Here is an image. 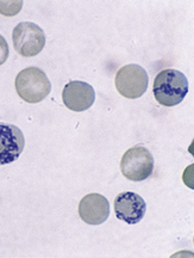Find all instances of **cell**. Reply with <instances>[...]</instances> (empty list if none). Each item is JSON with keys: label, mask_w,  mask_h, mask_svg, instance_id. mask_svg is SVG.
Listing matches in <instances>:
<instances>
[{"label": "cell", "mask_w": 194, "mask_h": 258, "mask_svg": "<svg viewBox=\"0 0 194 258\" xmlns=\"http://www.w3.org/2000/svg\"><path fill=\"white\" fill-rule=\"evenodd\" d=\"M23 2H0V14L11 17L16 16L22 10Z\"/></svg>", "instance_id": "obj_10"}, {"label": "cell", "mask_w": 194, "mask_h": 258, "mask_svg": "<svg viewBox=\"0 0 194 258\" xmlns=\"http://www.w3.org/2000/svg\"><path fill=\"white\" fill-rule=\"evenodd\" d=\"M79 215L86 224L102 225L110 215V203L100 194H88L79 203Z\"/></svg>", "instance_id": "obj_9"}, {"label": "cell", "mask_w": 194, "mask_h": 258, "mask_svg": "<svg viewBox=\"0 0 194 258\" xmlns=\"http://www.w3.org/2000/svg\"><path fill=\"white\" fill-rule=\"evenodd\" d=\"M145 211V201L136 192H122L115 200L116 217L127 224H138L144 218Z\"/></svg>", "instance_id": "obj_7"}, {"label": "cell", "mask_w": 194, "mask_h": 258, "mask_svg": "<svg viewBox=\"0 0 194 258\" xmlns=\"http://www.w3.org/2000/svg\"><path fill=\"white\" fill-rule=\"evenodd\" d=\"M9 53L10 50L8 42H6L5 38L0 35V66L6 62V60H8L9 57Z\"/></svg>", "instance_id": "obj_11"}, {"label": "cell", "mask_w": 194, "mask_h": 258, "mask_svg": "<svg viewBox=\"0 0 194 258\" xmlns=\"http://www.w3.org/2000/svg\"><path fill=\"white\" fill-rule=\"evenodd\" d=\"M153 92L158 104L163 106L177 105L188 93V80L180 71L163 70L155 77Z\"/></svg>", "instance_id": "obj_1"}, {"label": "cell", "mask_w": 194, "mask_h": 258, "mask_svg": "<svg viewBox=\"0 0 194 258\" xmlns=\"http://www.w3.org/2000/svg\"><path fill=\"white\" fill-rule=\"evenodd\" d=\"M15 85L18 96L31 104L43 101L51 90L47 74L38 67H28L19 72Z\"/></svg>", "instance_id": "obj_2"}, {"label": "cell", "mask_w": 194, "mask_h": 258, "mask_svg": "<svg viewBox=\"0 0 194 258\" xmlns=\"http://www.w3.org/2000/svg\"><path fill=\"white\" fill-rule=\"evenodd\" d=\"M23 132L14 124L0 122V165L14 163L24 150Z\"/></svg>", "instance_id": "obj_6"}, {"label": "cell", "mask_w": 194, "mask_h": 258, "mask_svg": "<svg viewBox=\"0 0 194 258\" xmlns=\"http://www.w3.org/2000/svg\"><path fill=\"white\" fill-rule=\"evenodd\" d=\"M116 89L123 97L129 99L140 98L145 93L149 84L147 71L140 64L123 66L116 74Z\"/></svg>", "instance_id": "obj_4"}, {"label": "cell", "mask_w": 194, "mask_h": 258, "mask_svg": "<svg viewBox=\"0 0 194 258\" xmlns=\"http://www.w3.org/2000/svg\"><path fill=\"white\" fill-rule=\"evenodd\" d=\"M12 41L17 53L24 57H31L40 54L44 48L45 35L38 25L22 22L14 29Z\"/></svg>", "instance_id": "obj_5"}, {"label": "cell", "mask_w": 194, "mask_h": 258, "mask_svg": "<svg viewBox=\"0 0 194 258\" xmlns=\"http://www.w3.org/2000/svg\"><path fill=\"white\" fill-rule=\"evenodd\" d=\"M121 171L125 178L135 182L147 179L154 171L153 154L144 146L131 147L122 158Z\"/></svg>", "instance_id": "obj_3"}, {"label": "cell", "mask_w": 194, "mask_h": 258, "mask_svg": "<svg viewBox=\"0 0 194 258\" xmlns=\"http://www.w3.org/2000/svg\"><path fill=\"white\" fill-rule=\"evenodd\" d=\"M63 104L72 111H85L93 105L95 101L94 89L85 82L68 83L62 91Z\"/></svg>", "instance_id": "obj_8"}]
</instances>
